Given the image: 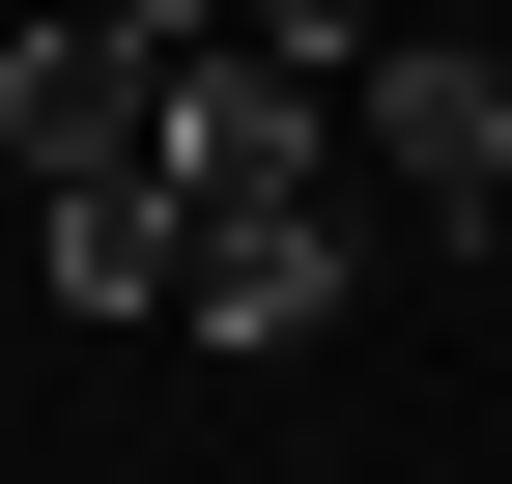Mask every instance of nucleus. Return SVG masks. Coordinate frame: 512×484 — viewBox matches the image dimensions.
I'll list each match as a JSON object with an SVG mask.
<instances>
[{
  "label": "nucleus",
  "instance_id": "nucleus-1",
  "mask_svg": "<svg viewBox=\"0 0 512 484\" xmlns=\"http://www.w3.org/2000/svg\"><path fill=\"white\" fill-rule=\"evenodd\" d=\"M342 143L399 171L427 228H484V200H512V29H484V0H427V29H370V57H342Z\"/></svg>",
  "mask_w": 512,
  "mask_h": 484
},
{
  "label": "nucleus",
  "instance_id": "nucleus-2",
  "mask_svg": "<svg viewBox=\"0 0 512 484\" xmlns=\"http://www.w3.org/2000/svg\"><path fill=\"white\" fill-rule=\"evenodd\" d=\"M313 143H342V86H313V57L171 29V86H143V171H171V200H313Z\"/></svg>",
  "mask_w": 512,
  "mask_h": 484
},
{
  "label": "nucleus",
  "instance_id": "nucleus-3",
  "mask_svg": "<svg viewBox=\"0 0 512 484\" xmlns=\"http://www.w3.org/2000/svg\"><path fill=\"white\" fill-rule=\"evenodd\" d=\"M171 314H200V342H256V371H313V342L370 314V228H342V200H200Z\"/></svg>",
  "mask_w": 512,
  "mask_h": 484
},
{
  "label": "nucleus",
  "instance_id": "nucleus-4",
  "mask_svg": "<svg viewBox=\"0 0 512 484\" xmlns=\"http://www.w3.org/2000/svg\"><path fill=\"white\" fill-rule=\"evenodd\" d=\"M143 86H171V57L114 29V0H57V29H0V171H114V143H143Z\"/></svg>",
  "mask_w": 512,
  "mask_h": 484
},
{
  "label": "nucleus",
  "instance_id": "nucleus-5",
  "mask_svg": "<svg viewBox=\"0 0 512 484\" xmlns=\"http://www.w3.org/2000/svg\"><path fill=\"white\" fill-rule=\"evenodd\" d=\"M29 228H57V314H171V257H200V200H171L143 143L114 171H29Z\"/></svg>",
  "mask_w": 512,
  "mask_h": 484
},
{
  "label": "nucleus",
  "instance_id": "nucleus-6",
  "mask_svg": "<svg viewBox=\"0 0 512 484\" xmlns=\"http://www.w3.org/2000/svg\"><path fill=\"white\" fill-rule=\"evenodd\" d=\"M228 29H256V57H313V86H342V57L399 29V0H228Z\"/></svg>",
  "mask_w": 512,
  "mask_h": 484
},
{
  "label": "nucleus",
  "instance_id": "nucleus-7",
  "mask_svg": "<svg viewBox=\"0 0 512 484\" xmlns=\"http://www.w3.org/2000/svg\"><path fill=\"white\" fill-rule=\"evenodd\" d=\"M114 29H143V57H171V29H228V0H114Z\"/></svg>",
  "mask_w": 512,
  "mask_h": 484
},
{
  "label": "nucleus",
  "instance_id": "nucleus-8",
  "mask_svg": "<svg viewBox=\"0 0 512 484\" xmlns=\"http://www.w3.org/2000/svg\"><path fill=\"white\" fill-rule=\"evenodd\" d=\"M484 257H512V200H484Z\"/></svg>",
  "mask_w": 512,
  "mask_h": 484
}]
</instances>
